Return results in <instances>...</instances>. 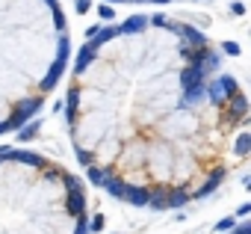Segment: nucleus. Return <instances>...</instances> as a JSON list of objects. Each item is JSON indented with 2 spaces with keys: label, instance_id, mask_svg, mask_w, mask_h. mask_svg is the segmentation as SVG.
Instances as JSON below:
<instances>
[{
  "label": "nucleus",
  "instance_id": "obj_2",
  "mask_svg": "<svg viewBox=\"0 0 251 234\" xmlns=\"http://www.w3.org/2000/svg\"><path fill=\"white\" fill-rule=\"evenodd\" d=\"M39 107H42V101H24V104H18V113L9 119V122H12V128L18 131V128H21V122H24V119H30V116H33Z\"/></svg>",
  "mask_w": 251,
  "mask_h": 234
},
{
  "label": "nucleus",
  "instance_id": "obj_3",
  "mask_svg": "<svg viewBox=\"0 0 251 234\" xmlns=\"http://www.w3.org/2000/svg\"><path fill=\"white\" fill-rule=\"evenodd\" d=\"M65 62H68L65 57H56V62L50 65V74H48V80L42 83V92H50V89L56 86V80H59V77L65 74Z\"/></svg>",
  "mask_w": 251,
  "mask_h": 234
},
{
  "label": "nucleus",
  "instance_id": "obj_24",
  "mask_svg": "<svg viewBox=\"0 0 251 234\" xmlns=\"http://www.w3.org/2000/svg\"><path fill=\"white\" fill-rule=\"evenodd\" d=\"M233 228V219H225V222H219V231H230Z\"/></svg>",
  "mask_w": 251,
  "mask_h": 234
},
{
  "label": "nucleus",
  "instance_id": "obj_6",
  "mask_svg": "<svg viewBox=\"0 0 251 234\" xmlns=\"http://www.w3.org/2000/svg\"><path fill=\"white\" fill-rule=\"evenodd\" d=\"M245 113H248V101H245V95H239V92H236V95H233V101H230V113H227V119H230V122H239Z\"/></svg>",
  "mask_w": 251,
  "mask_h": 234
},
{
  "label": "nucleus",
  "instance_id": "obj_10",
  "mask_svg": "<svg viewBox=\"0 0 251 234\" xmlns=\"http://www.w3.org/2000/svg\"><path fill=\"white\" fill-rule=\"evenodd\" d=\"M68 210H71L74 216H83V213H86V196H83V193H71V196H68Z\"/></svg>",
  "mask_w": 251,
  "mask_h": 234
},
{
  "label": "nucleus",
  "instance_id": "obj_8",
  "mask_svg": "<svg viewBox=\"0 0 251 234\" xmlns=\"http://www.w3.org/2000/svg\"><path fill=\"white\" fill-rule=\"evenodd\" d=\"M222 178H225V169H216V172H213V178H210V181H207L204 187H198L192 199H201V196H207V193H213V190H216V187L222 184Z\"/></svg>",
  "mask_w": 251,
  "mask_h": 234
},
{
  "label": "nucleus",
  "instance_id": "obj_17",
  "mask_svg": "<svg viewBox=\"0 0 251 234\" xmlns=\"http://www.w3.org/2000/svg\"><path fill=\"white\" fill-rule=\"evenodd\" d=\"M77 98H80V89L71 86V89H68V107H77Z\"/></svg>",
  "mask_w": 251,
  "mask_h": 234
},
{
  "label": "nucleus",
  "instance_id": "obj_23",
  "mask_svg": "<svg viewBox=\"0 0 251 234\" xmlns=\"http://www.w3.org/2000/svg\"><path fill=\"white\" fill-rule=\"evenodd\" d=\"M36 131H39V125H33V128H27V131H21V140H30V137H36Z\"/></svg>",
  "mask_w": 251,
  "mask_h": 234
},
{
  "label": "nucleus",
  "instance_id": "obj_25",
  "mask_svg": "<svg viewBox=\"0 0 251 234\" xmlns=\"http://www.w3.org/2000/svg\"><path fill=\"white\" fill-rule=\"evenodd\" d=\"M89 6H92V3H89V0H77V9H80V12H86Z\"/></svg>",
  "mask_w": 251,
  "mask_h": 234
},
{
  "label": "nucleus",
  "instance_id": "obj_19",
  "mask_svg": "<svg viewBox=\"0 0 251 234\" xmlns=\"http://www.w3.org/2000/svg\"><path fill=\"white\" fill-rule=\"evenodd\" d=\"M74 234H89V225H86V213L80 216V222H77V231Z\"/></svg>",
  "mask_w": 251,
  "mask_h": 234
},
{
  "label": "nucleus",
  "instance_id": "obj_26",
  "mask_svg": "<svg viewBox=\"0 0 251 234\" xmlns=\"http://www.w3.org/2000/svg\"><path fill=\"white\" fill-rule=\"evenodd\" d=\"M100 18H112V9L109 6H100Z\"/></svg>",
  "mask_w": 251,
  "mask_h": 234
},
{
  "label": "nucleus",
  "instance_id": "obj_14",
  "mask_svg": "<svg viewBox=\"0 0 251 234\" xmlns=\"http://www.w3.org/2000/svg\"><path fill=\"white\" fill-rule=\"evenodd\" d=\"M189 199H192V196H186L183 190H175V193H172V196L166 199V205H169V207H180V205H186Z\"/></svg>",
  "mask_w": 251,
  "mask_h": 234
},
{
  "label": "nucleus",
  "instance_id": "obj_13",
  "mask_svg": "<svg viewBox=\"0 0 251 234\" xmlns=\"http://www.w3.org/2000/svg\"><path fill=\"white\" fill-rule=\"evenodd\" d=\"M100 187H103V190H106V193H109V196H115V199H121V190H124V184H121V181H115V178H112V175H106V178H103V184H100Z\"/></svg>",
  "mask_w": 251,
  "mask_h": 234
},
{
  "label": "nucleus",
  "instance_id": "obj_7",
  "mask_svg": "<svg viewBox=\"0 0 251 234\" xmlns=\"http://www.w3.org/2000/svg\"><path fill=\"white\" fill-rule=\"evenodd\" d=\"M177 33H180V36H186V42H189L192 48H204V45H207L204 33H198V30H192V27H186V24H180V27H177Z\"/></svg>",
  "mask_w": 251,
  "mask_h": 234
},
{
  "label": "nucleus",
  "instance_id": "obj_16",
  "mask_svg": "<svg viewBox=\"0 0 251 234\" xmlns=\"http://www.w3.org/2000/svg\"><path fill=\"white\" fill-rule=\"evenodd\" d=\"M103 178H106V172H103V169L89 166V181H92V184H103Z\"/></svg>",
  "mask_w": 251,
  "mask_h": 234
},
{
  "label": "nucleus",
  "instance_id": "obj_20",
  "mask_svg": "<svg viewBox=\"0 0 251 234\" xmlns=\"http://www.w3.org/2000/svg\"><path fill=\"white\" fill-rule=\"evenodd\" d=\"M148 21H151L154 27H163V24H169V18H166V15H154V18H148Z\"/></svg>",
  "mask_w": 251,
  "mask_h": 234
},
{
  "label": "nucleus",
  "instance_id": "obj_27",
  "mask_svg": "<svg viewBox=\"0 0 251 234\" xmlns=\"http://www.w3.org/2000/svg\"><path fill=\"white\" fill-rule=\"evenodd\" d=\"M151 3H169V0H151Z\"/></svg>",
  "mask_w": 251,
  "mask_h": 234
},
{
  "label": "nucleus",
  "instance_id": "obj_1",
  "mask_svg": "<svg viewBox=\"0 0 251 234\" xmlns=\"http://www.w3.org/2000/svg\"><path fill=\"white\" fill-rule=\"evenodd\" d=\"M236 92H239V86H236L233 77H219V80L207 89V95H210L213 101H222V95H236Z\"/></svg>",
  "mask_w": 251,
  "mask_h": 234
},
{
  "label": "nucleus",
  "instance_id": "obj_9",
  "mask_svg": "<svg viewBox=\"0 0 251 234\" xmlns=\"http://www.w3.org/2000/svg\"><path fill=\"white\" fill-rule=\"evenodd\" d=\"M204 77H207V74H204L198 65H192V62H189V68L180 74V86H192V83H198V80H204Z\"/></svg>",
  "mask_w": 251,
  "mask_h": 234
},
{
  "label": "nucleus",
  "instance_id": "obj_18",
  "mask_svg": "<svg viewBox=\"0 0 251 234\" xmlns=\"http://www.w3.org/2000/svg\"><path fill=\"white\" fill-rule=\"evenodd\" d=\"M53 24H56L59 30H65V15H62L59 9H53Z\"/></svg>",
  "mask_w": 251,
  "mask_h": 234
},
{
  "label": "nucleus",
  "instance_id": "obj_12",
  "mask_svg": "<svg viewBox=\"0 0 251 234\" xmlns=\"http://www.w3.org/2000/svg\"><path fill=\"white\" fill-rule=\"evenodd\" d=\"M92 59H95V51H92L89 45H83V51H80V57H77V65H74V74H83Z\"/></svg>",
  "mask_w": 251,
  "mask_h": 234
},
{
  "label": "nucleus",
  "instance_id": "obj_11",
  "mask_svg": "<svg viewBox=\"0 0 251 234\" xmlns=\"http://www.w3.org/2000/svg\"><path fill=\"white\" fill-rule=\"evenodd\" d=\"M148 24V18L145 15H133V18H127L121 27H118V33H136V30H142Z\"/></svg>",
  "mask_w": 251,
  "mask_h": 234
},
{
  "label": "nucleus",
  "instance_id": "obj_21",
  "mask_svg": "<svg viewBox=\"0 0 251 234\" xmlns=\"http://www.w3.org/2000/svg\"><path fill=\"white\" fill-rule=\"evenodd\" d=\"M77 160H80L83 166H89V163H92V154H89V151H77Z\"/></svg>",
  "mask_w": 251,
  "mask_h": 234
},
{
  "label": "nucleus",
  "instance_id": "obj_5",
  "mask_svg": "<svg viewBox=\"0 0 251 234\" xmlns=\"http://www.w3.org/2000/svg\"><path fill=\"white\" fill-rule=\"evenodd\" d=\"M9 160H21V163H27V166H45V157L42 154H30V151H3Z\"/></svg>",
  "mask_w": 251,
  "mask_h": 234
},
{
  "label": "nucleus",
  "instance_id": "obj_22",
  "mask_svg": "<svg viewBox=\"0 0 251 234\" xmlns=\"http://www.w3.org/2000/svg\"><path fill=\"white\" fill-rule=\"evenodd\" d=\"M100 228H103V216H95L92 225H89V231H100Z\"/></svg>",
  "mask_w": 251,
  "mask_h": 234
},
{
  "label": "nucleus",
  "instance_id": "obj_15",
  "mask_svg": "<svg viewBox=\"0 0 251 234\" xmlns=\"http://www.w3.org/2000/svg\"><path fill=\"white\" fill-rule=\"evenodd\" d=\"M62 181H65V187H68L71 193H83V181H80L77 175H62Z\"/></svg>",
  "mask_w": 251,
  "mask_h": 234
},
{
  "label": "nucleus",
  "instance_id": "obj_4",
  "mask_svg": "<svg viewBox=\"0 0 251 234\" xmlns=\"http://www.w3.org/2000/svg\"><path fill=\"white\" fill-rule=\"evenodd\" d=\"M121 199L124 202H130V205H148V199H151V193L148 190H142V187H124L121 190Z\"/></svg>",
  "mask_w": 251,
  "mask_h": 234
}]
</instances>
